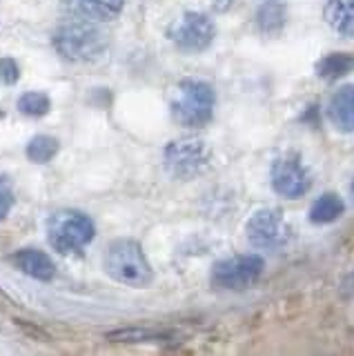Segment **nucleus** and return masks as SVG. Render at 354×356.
<instances>
[{
  "instance_id": "obj_1",
  "label": "nucleus",
  "mask_w": 354,
  "mask_h": 356,
  "mask_svg": "<svg viewBox=\"0 0 354 356\" xmlns=\"http://www.w3.org/2000/svg\"><path fill=\"white\" fill-rule=\"evenodd\" d=\"M107 44V33L90 20L67 22L54 31V49L72 63H92L101 58Z\"/></svg>"
},
{
  "instance_id": "obj_2",
  "label": "nucleus",
  "mask_w": 354,
  "mask_h": 356,
  "mask_svg": "<svg viewBox=\"0 0 354 356\" xmlns=\"http://www.w3.org/2000/svg\"><path fill=\"white\" fill-rule=\"evenodd\" d=\"M105 270L114 281L131 287H145L152 283L154 276L143 248L131 238H118L109 243L105 254Z\"/></svg>"
},
{
  "instance_id": "obj_3",
  "label": "nucleus",
  "mask_w": 354,
  "mask_h": 356,
  "mask_svg": "<svg viewBox=\"0 0 354 356\" xmlns=\"http://www.w3.org/2000/svg\"><path fill=\"white\" fill-rule=\"evenodd\" d=\"M214 103L216 96L212 85L203 81H183L172 103V111L183 127H203L212 120Z\"/></svg>"
},
{
  "instance_id": "obj_4",
  "label": "nucleus",
  "mask_w": 354,
  "mask_h": 356,
  "mask_svg": "<svg viewBox=\"0 0 354 356\" xmlns=\"http://www.w3.org/2000/svg\"><path fill=\"white\" fill-rule=\"evenodd\" d=\"M94 222L76 209H61L47 222V238L61 254H74L94 238Z\"/></svg>"
},
{
  "instance_id": "obj_5",
  "label": "nucleus",
  "mask_w": 354,
  "mask_h": 356,
  "mask_svg": "<svg viewBox=\"0 0 354 356\" xmlns=\"http://www.w3.org/2000/svg\"><path fill=\"white\" fill-rule=\"evenodd\" d=\"M163 163L170 176L179 181H190L207 167L209 149L201 138H179L165 147Z\"/></svg>"
},
{
  "instance_id": "obj_6",
  "label": "nucleus",
  "mask_w": 354,
  "mask_h": 356,
  "mask_svg": "<svg viewBox=\"0 0 354 356\" xmlns=\"http://www.w3.org/2000/svg\"><path fill=\"white\" fill-rule=\"evenodd\" d=\"M248 241L252 248L263 252H279L292 241V227L281 211L276 209H259L248 220Z\"/></svg>"
},
{
  "instance_id": "obj_7",
  "label": "nucleus",
  "mask_w": 354,
  "mask_h": 356,
  "mask_svg": "<svg viewBox=\"0 0 354 356\" xmlns=\"http://www.w3.org/2000/svg\"><path fill=\"white\" fill-rule=\"evenodd\" d=\"M168 36L181 51L198 54L212 44L216 36V27L209 20V16L201 14V11H187L179 20H174Z\"/></svg>"
},
{
  "instance_id": "obj_8",
  "label": "nucleus",
  "mask_w": 354,
  "mask_h": 356,
  "mask_svg": "<svg viewBox=\"0 0 354 356\" xmlns=\"http://www.w3.org/2000/svg\"><path fill=\"white\" fill-rule=\"evenodd\" d=\"M263 259L257 254H241L218 261L212 270V283L220 289H248L263 274Z\"/></svg>"
},
{
  "instance_id": "obj_9",
  "label": "nucleus",
  "mask_w": 354,
  "mask_h": 356,
  "mask_svg": "<svg viewBox=\"0 0 354 356\" xmlns=\"http://www.w3.org/2000/svg\"><path fill=\"white\" fill-rule=\"evenodd\" d=\"M309 185H312L309 174L296 156H283L272 165V187L279 196L290 200L301 198L307 194Z\"/></svg>"
},
{
  "instance_id": "obj_10",
  "label": "nucleus",
  "mask_w": 354,
  "mask_h": 356,
  "mask_svg": "<svg viewBox=\"0 0 354 356\" xmlns=\"http://www.w3.org/2000/svg\"><path fill=\"white\" fill-rule=\"evenodd\" d=\"M63 9L79 20L107 22L123 11L125 0H61Z\"/></svg>"
},
{
  "instance_id": "obj_11",
  "label": "nucleus",
  "mask_w": 354,
  "mask_h": 356,
  "mask_svg": "<svg viewBox=\"0 0 354 356\" xmlns=\"http://www.w3.org/2000/svg\"><path fill=\"white\" fill-rule=\"evenodd\" d=\"M328 114L337 129L346 134L354 131V85H346L332 94Z\"/></svg>"
},
{
  "instance_id": "obj_12",
  "label": "nucleus",
  "mask_w": 354,
  "mask_h": 356,
  "mask_svg": "<svg viewBox=\"0 0 354 356\" xmlns=\"http://www.w3.org/2000/svg\"><path fill=\"white\" fill-rule=\"evenodd\" d=\"M14 265L20 272H25L31 278H38V281H51L54 274H56V265L49 259L45 252L40 250H20L14 254Z\"/></svg>"
},
{
  "instance_id": "obj_13",
  "label": "nucleus",
  "mask_w": 354,
  "mask_h": 356,
  "mask_svg": "<svg viewBox=\"0 0 354 356\" xmlns=\"http://www.w3.org/2000/svg\"><path fill=\"white\" fill-rule=\"evenodd\" d=\"M325 22L346 38L354 36V0H328Z\"/></svg>"
},
{
  "instance_id": "obj_14",
  "label": "nucleus",
  "mask_w": 354,
  "mask_h": 356,
  "mask_svg": "<svg viewBox=\"0 0 354 356\" xmlns=\"http://www.w3.org/2000/svg\"><path fill=\"white\" fill-rule=\"evenodd\" d=\"M285 5L281 0H263L257 9V25L263 33H272L281 31L283 25H285Z\"/></svg>"
},
{
  "instance_id": "obj_15",
  "label": "nucleus",
  "mask_w": 354,
  "mask_h": 356,
  "mask_svg": "<svg viewBox=\"0 0 354 356\" xmlns=\"http://www.w3.org/2000/svg\"><path fill=\"white\" fill-rule=\"evenodd\" d=\"M341 214H343V200L337 194H323L309 207V220L316 222V225H325V222L337 220Z\"/></svg>"
},
{
  "instance_id": "obj_16",
  "label": "nucleus",
  "mask_w": 354,
  "mask_h": 356,
  "mask_svg": "<svg viewBox=\"0 0 354 356\" xmlns=\"http://www.w3.org/2000/svg\"><path fill=\"white\" fill-rule=\"evenodd\" d=\"M352 70H354V56L350 54H330L316 65L319 78H325V81H335V78L346 76Z\"/></svg>"
},
{
  "instance_id": "obj_17",
  "label": "nucleus",
  "mask_w": 354,
  "mask_h": 356,
  "mask_svg": "<svg viewBox=\"0 0 354 356\" xmlns=\"http://www.w3.org/2000/svg\"><path fill=\"white\" fill-rule=\"evenodd\" d=\"M58 140L51 136H34L27 143V159L31 163H47L58 154Z\"/></svg>"
},
{
  "instance_id": "obj_18",
  "label": "nucleus",
  "mask_w": 354,
  "mask_h": 356,
  "mask_svg": "<svg viewBox=\"0 0 354 356\" xmlns=\"http://www.w3.org/2000/svg\"><path fill=\"white\" fill-rule=\"evenodd\" d=\"M105 337L112 343H145L154 339H163V334L156 330H147V327H125V330L107 332Z\"/></svg>"
},
{
  "instance_id": "obj_19",
  "label": "nucleus",
  "mask_w": 354,
  "mask_h": 356,
  "mask_svg": "<svg viewBox=\"0 0 354 356\" xmlns=\"http://www.w3.org/2000/svg\"><path fill=\"white\" fill-rule=\"evenodd\" d=\"M49 107H51L49 96L40 92H29L18 98V109H20V114H25V116H45Z\"/></svg>"
},
{
  "instance_id": "obj_20",
  "label": "nucleus",
  "mask_w": 354,
  "mask_h": 356,
  "mask_svg": "<svg viewBox=\"0 0 354 356\" xmlns=\"http://www.w3.org/2000/svg\"><path fill=\"white\" fill-rule=\"evenodd\" d=\"M20 78L18 63L14 58H0V81L5 85H14Z\"/></svg>"
},
{
  "instance_id": "obj_21",
  "label": "nucleus",
  "mask_w": 354,
  "mask_h": 356,
  "mask_svg": "<svg viewBox=\"0 0 354 356\" xmlns=\"http://www.w3.org/2000/svg\"><path fill=\"white\" fill-rule=\"evenodd\" d=\"M14 205V194H12V187H9V183L5 181L3 176H0V220H3L9 209H12Z\"/></svg>"
},
{
  "instance_id": "obj_22",
  "label": "nucleus",
  "mask_w": 354,
  "mask_h": 356,
  "mask_svg": "<svg viewBox=\"0 0 354 356\" xmlns=\"http://www.w3.org/2000/svg\"><path fill=\"white\" fill-rule=\"evenodd\" d=\"M234 3H236V0H214V9L216 11H227V9H232V7H234Z\"/></svg>"
},
{
  "instance_id": "obj_23",
  "label": "nucleus",
  "mask_w": 354,
  "mask_h": 356,
  "mask_svg": "<svg viewBox=\"0 0 354 356\" xmlns=\"http://www.w3.org/2000/svg\"><path fill=\"white\" fill-rule=\"evenodd\" d=\"M350 192H352V198H354V181H352V185H350Z\"/></svg>"
}]
</instances>
